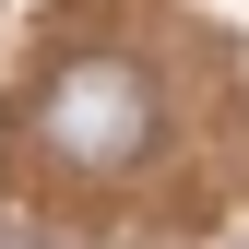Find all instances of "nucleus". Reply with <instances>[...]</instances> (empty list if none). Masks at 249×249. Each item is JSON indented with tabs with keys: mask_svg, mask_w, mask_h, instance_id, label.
<instances>
[{
	"mask_svg": "<svg viewBox=\"0 0 249 249\" xmlns=\"http://www.w3.org/2000/svg\"><path fill=\"white\" fill-rule=\"evenodd\" d=\"M154 119H166V95H154L142 59L131 48H83V59H59L36 95H24V142L59 178H131L154 154Z\"/></svg>",
	"mask_w": 249,
	"mask_h": 249,
	"instance_id": "1",
	"label": "nucleus"
}]
</instances>
